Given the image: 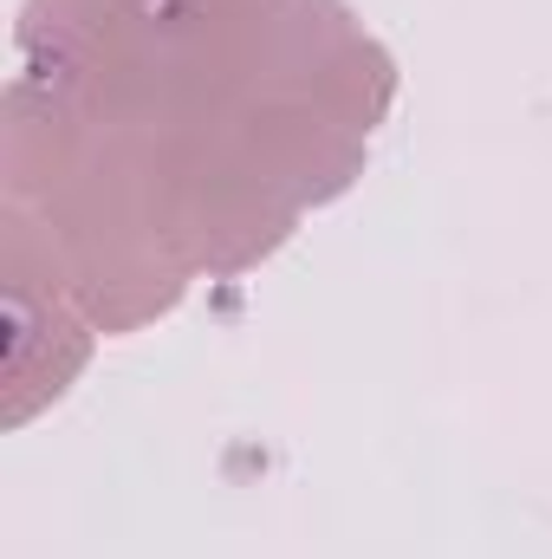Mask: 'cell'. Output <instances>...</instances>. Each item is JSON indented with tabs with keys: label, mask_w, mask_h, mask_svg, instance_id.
<instances>
[{
	"label": "cell",
	"mask_w": 552,
	"mask_h": 559,
	"mask_svg": "<svg viewBox=\"0 0 552 559\" xmlns=\"http://www.w3.org/2000/svg\"><path fill=\"white\" fill-rule=\"evenodd\" d=\"M391 105L338 0H33L7 85V319L131 332L274 254Z\"/></svg>",
	"instance_id": "cell-1"
}]
</instances>
